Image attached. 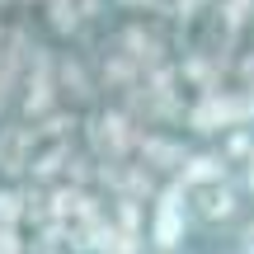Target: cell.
Masks as SVG:
<instances>
[{"label": "cell", "instance_id": "277c9868", "mask_svg": "<svg viewBox=\"0 0 254 254\" xmlns=\"http://www.w3.org/2000/svg\"><path fill=\"white\" fill-rule=\"evenodd\" d=\"M14 217H19V198L14 193H0V226H9Z\"/></svg>", "mask_w": 254, "mask_h": 254}, {"label": "cell", "instance_id": "6da1fadb", "mask_svg": "<svg viewBox=\"0 0 254 254\" xmlns=\"http://www.w3.org/2000/svg\"><path fill=\"white\" fill-rule=\"evenodd\" d=\"M193 226V207H189V189L179 179L165 184V193L151 207V226H146V240H151V254H179L184 240H189Z\"/></svg>", "mask_w": 254, "mask_h": 254}, {"label": "cell", "instance_id": "5b68a950", "mask_svg": "<svg viewBox=\"0 0 254 254\" xmlns=\"http://www.w3.org/2000/svg\"><path fill=\"white\" fill-rule=\"evenodd\" d=\"M236 184H240V193H245V198L254 202V160H245V165H240V179H236Z\"/></svg>", "mask_w": 254, "mask_h": 254}, {"label": "cell", "instance_id": "7a4b0ae2", "mask_svg": "<svg viewBox=\"0 0 254 254\" xmlns=\"http://www.w3.org/2000/svg\"><path fill=\"white\" fill-rule=\"evenodd\" d=\"M245 193H240V184L236 179H226V184H212V189H193L189 193V207H193V221H198L202 231H221V226H231V221L240 217V207H245Z\"/></svg>", "mask_w": 254, "mask_h": 254}, {"label": "cell", "instance_id": "3957f363", "mask_svg": "<svg viewBox=\"0 0 254 254\" xmlns=\"http://www.w3.org/2000/svg\"><path fill=\"white\" fill-rule=\"evenodd\" d=\"M174 179H179L189 193H193V189H212V184H226V179H231V160H226L221 151H193Z\"/></svg>", "mask_w": 254, "mask_h": 254}, {"label": "cell", "instance_id": "8992f818", "mask_svg": "<svg viewBox=\"0 0 254 254\" xmlns=\"http://www.w3.org/2000/svg\"><path fill=\"white\" fill-rule=\"evenodd\" d=\"M236 254H254V221H245V226H240V245H236Z\"/></svg>", "mask_w": 254, "mask_h": 254}]
</instances>
